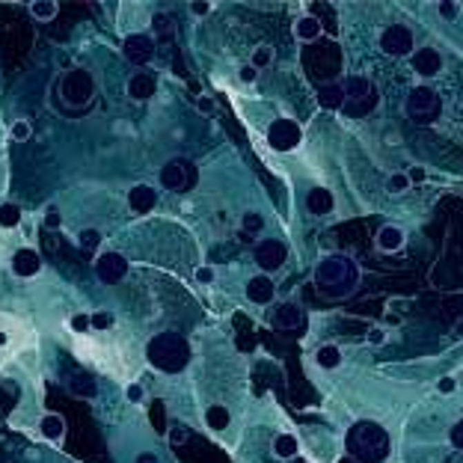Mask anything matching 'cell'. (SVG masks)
<instances>
[{"label":"cell","instance_id":"1","mask_svg":"<svg viewBox=\"0 0 463 463\" xmlns=\"http://www.w3.org/2000/svg\"><path fill=\"white\" fill-rule=\"evenodd\" d=\"M344 449L348 455L359 463H383L389 457V433L380 428L377 422H357L348 433H344Z\"/></svg>","mask_w":463,"mask_h":463},{"label":"cell","instance_id":"35","mask_svg":"<svg viewBox=\"0 0 463 463\" xmlns=\"http://www.w3.org/2000/svg\"><path fill=\"white\" fill-rule=\"evenodd\" d=\"M374 104H377V95H371V98H366V101H359V104H344L342 110L348 116H362V113H368Z\"/></svg>","mask_w":463,"mask_h":463},{"label":"cell","instance_id":"27","mask_svg":"<svg viewBox=\"0 0 463 463\" xmlns=\"http://www.w3.org/2000/svg\"><path fill=\"white\" fill-rule=\"evenodd\" d=\"M273 455L279 460H288L297 455V437H291V433H279L277 440H273Z\"/></svg>","mask_w":463,"mask_h":463},{"label":"cell","instance_id":"40","mask_svg":"<svg viewBox=\"0 0 463 463\" xmlns=\"http://www.w3.org/2000/svg\"><path fill=\"white\" fill-rule=\"evenodd\" d=\"M449 437H451V446H455V449H460V451H463V422H457V425H451V431H449Z\"/></svg>","mask_w":463,"mask_h":463},{"label":"cell","instance_id":"45","mask_svg":"<svg viewBox=\"0 0 463 463\" xmlns=\"http://www.w3.org/2000/svg\"><path fill=\"white\" fill-rule=\"evenodd\" d=\"M128 401H143V386H140V383H131V386H128Z\"/></svg>","mask_w":463,"mask_h":463},{"label":"cell","instance_id":"32","mask_svg":"<svg viewBox=\"0 0 463 463\" xmlns=\"http://www.w3.org/2000/svg\"><path fill=\"white\" fill-rule=\"evenodd\" d=\"M410 175H404V173H395V175H389V181H386V190L392 193V196H398V193H404V190H410Z\"/></svg>","mask_w":463,"mask_h":463},{"label":"cell","instance_id":"47","mask_svg":"<svg viewBox=\"0 0 463 463\" xmlns=\"http://www.w3.org/2000/svg\"><path fill=\"white\" fill-rule=\"evenodd\" d=\"M255 77H259V72H255V68H253V66H247V68H241V81H244V83H253V81H255Z\"/></svg>","mask_w":463,"mask_h":463},{"label":"cell","instance_id":"20","mask_svg":"<svg viewBox=\"0 0 463 463\" xmlns=\"http://www.w3.org/2000/svg\"><path fill=\"white\" fill-rule=\"evenodd\" d=\"M68 392H72V395H81V398H95L98 395V383H95L92 374L75 371L72 377H68Z\"/></svg>","mask_w":463,"mask_h":463},{"label":"cell","instance_id":"28","mask_svg":"<svg viewBox=\"0 0 463 463\" xmlns=\"http://www.w3.org/2000/svg\"><path fill=\"white\" fill-rule=\"evenodd\" d=\"M57 6L54 0H36V3H30V15L36 18V21H51V18H57Z\"/></svg>","mask_w":463,"mask_h":463},{"label":"cell","instance_id":"17","mask_svg":"<svg viewBox=\"0 0 463 463\" xmlns=\"http://www.w3.org/2000/svg\"><path fill=\"white\" fill-rule=\"evenodd\" d=\"M315 98H318V107H324V110H342V107L348 104L342 83H324Z\"/></svg>","mask_w":463,"mask_h":463},{"label":"cell","instance_id":"52","mask_svg":"<svg viewBox=\"0 0 463 463\" xmlns=\"http://www.w3.org/2000/svg\"><path fill=\"white\" fill-rule=\"evenodd\" d=\"M187 90H190V92H193L196 98H199V95H202V86H199V83H196V81H190V83H187Z\"/></svg>","mask_w":463,"mask_h":463},{"label":"cell","instance_id":"18","mask_svg":"<svg viewBox=\"0 0 463 463\" xmlns=\"http://www.w3.org/2000/svg\"><path fill=\"white\" fill-rule=\"evenodd\" d=\"M155 90H157V83L149 72H140L128 81V95H131L134 101H149V98L155 95Z\"/></svg>","mask_w":463,"mask_h":463},{"label":"cell","instance_id":"2","mask_svg":"<svg viewBox=\"0 0 463 463\" xmlns=\"http://www.w3.org/2000/svg\"><path fill=\"white\" fill-rule=\"evenodd\" d=\"M146 357L161 371H181L187 359H190V348H187V342L179 333H161V336H155L146 344Z\"/></svg>","mask_w":463,"mask_h":463},{"label":"cell","instance_id":"4","mask_svg":"<svg viewBox=\"0 0 463 463\" xmlns=\"http://www.w3.org/2000/svg\"><path fill=\"white\" fill-rule=\"evenodd\" d=\"M440 95L431 90V86H416V90H410L407 95V116L413 122L419 125H433L440 119Z\"/></svg>","mask_w":463,"mask_h":463},{"label":"cell","instance_id":"16","mask_svg":"<svg viewBox=\"0 0 463 463\" xmlns=\"http://www.w3.org/2000/svg\"><path fill=\"white\" fill-rule=\"evenodd\" d=\"M155 202H157V193L149 184H137V187H131V193H128V205H131V211H137V214L152 211Z\"/></svg>","mask_w":463,"mask_h":463},{"label":"cell","instance_id":"44","mask_svg":"<svg viewBox=\"0 0 463 463\" xmlns=\"http://www.w3.org/2000/svg\"><path fill=\"white\" fill-rule=\"evenodd\" d=\"M455 386H457V383H455V377H442V380L437 383V389L442 392V395H449V392H455Z\"/></svg>","mask_w":463,"mask_h":463},{"label":"cell","instance_id":"9","mask_svg":"<svg viewBox=\"0 0 463 463\" xmlns=\"http://www.w3.org/2000/svg\"><path fill=\"white\" fill-rule=\"evenodd\" d=\"M122 51H125V57H128V63L146 66V63H149L152 57H155V39L146 36V33H131V36H125Z\"/></svg>","mask_w":463,"mask_h":463},{"label":"cell","instance_id":"53","mask_svg":"<svg viewBox=\"0 0 463 463\" xmlns=\"http://www.w3.org/2000/svg\"><path fill=\"white\" fill-rule=\"evenodd\" d=\"M0 344H6V336H3V333H0Z\"/></svg>","mask_w":463,"mask_h":463},{"label":"cell","instance_id":"34","mask_svg":"<svg viewBox=\"0 0 463 463\" xmlns=\"http://www.w3.org/2000/svg\"><path fill=\"white\" fill-rule=\"evenodd\" d=\"M77 244H81L83 250H98V247H101V232H98V229H83L81 235H77Z\"/></svg>","mask_w":463,"mask_h":463},{"label":"cell","instance_id":"26","mask_svg":"<svg viewBox=\"0 0 463 463\" xmlns=\"http://www.w3.org/2000/svg\"><path fill=\"white\" fill-rule=\"evenodd\" d=\"M315 359H318L321 368H339L342 366V351L336 344H321L318 353H315Z\"/></svg>","mask_w":463,"mask_h":463},{"label":"cell","instance_id":"15","mask_svg":"<svg viewBox=\"0 0 463 463\" xmlns=\"http://www.w3.org/2000/svg\"><path fill=\"white\" fill-rule=\"evenodd\" d=\"M336 208V199H333V193L327 187H312L309 196H306V211L315 214V217H324Z\"/></svg>","mask_w":463,"mask_h":463},{"label":"cell","instance_id":"41","mask_svg":"<svg viewBox=\"0 0 463 463\" xmlns=\"http://www.w3.org/2000/svg\"><path fill=\"white\" fill-rule=\"evenodd\" d=\"M110 324H113V315H107V312L92 315V327H95V330H107Z\"/></svg>","mask_w":463,"mask_h":463},{"label":"cell","instance_id":"24","mask_svg":"<svg viewBox=\"0 0 463 463\" xmlns=\"http://www.w3.org/2000/svg\"><path fill=\"white\" fill-rule=\"evenodd\" d=\"M300 321H303V312L297 303H282L277 315H273V324H277L279 330H294V327H300Z\"/></svg>","mask_w":463,"mask_h":463},{"label":"cell","instance_id":"7","mask_svg":"<svg viewBox=\"0 0 463 463\" xmlns=\"http://www.w3.org/2000/svg\"><path fill=\"white\" fill-rule=\"evenodd\" d=\"M380 51L386 57H407L413 54V33L404 24H392L380 36Z\"/></svg>","mask_w":463,"mask_h":463},{"label":"cell","instance_id":"36","mask_svg":"<svg viewBox=\"0 0 463 463\" xmlns=\"http://www.w3.org/2000/svg\"><path fill=\"white\" fill-rule=\"evenodd\" d=\"M30 125H27L24 119H18V122H12V140H18V143H24V140H30Z\"/></svg>","mask_w":463,"mask_h":463},{"label":"cell","instance_id":"25","mask_svg":"<svg viewBox=\"0 0 463 463\" xmlns=\"http://www.w3.org/2000/svg\"><path fill=\"white\" fill-rule=\"evenodd\" d=\"M229 422H232L229 410L220 407V404H214V407L205 410V425H208L211 431H226V428H229Z\"/></svg>","mask_w":463,"mask_h":463},{"label":"cell","instance_id":"21","mask_svg":"<svg viewBox=\"0 0 463 463\" xmlns=\"http://www.w3.org/2000/svg\"><path fill=\"white\" fill-rule=\"evenodd\" d=\"M39 431H42L45 440L60 442L66 437V419L60 416V413H45L42 422H39Z\"/></svg>","mask_w":463,"mask_h":463},{"label":"cell","instance_id":"11","mask_svg":"<svg viewBox=\"0 0 463 463\" xmlns=\"http://www.w3.org/2000/svg\"><path fill=\"white\" fill-rule=\"evenodd\" d=\"M282 262H285V247L279 241H262L259 247H255V264H259L264 273L279 270Z\"/></svg>","mask_w":463,"mask_h":463},{"label":"cell","instance_id":"50","mask_svg":"<svg viewBox=\"0 0 463 463\" xmlns=\"http://www.w3.org/2000/svg\"><path fill=\"white\" fill-rule=\"evenodd\" d=\"M407 175H410V181H422V179H425V170H422V166H413Z\"/></svg>","mask_w":463,"mask_h":463},{"label":"cell","instance_id":"30","mask_svg":"<svg viewBox=\"0 0 463 463\" xmlns=\"http://www.w3.org/2000/svg\"><path fill=\"white\" fill-rule=\"evenodd\" d=\"M152 30L157 33V36H173L175 33V21H173V15H166V12H157L155 18H152Z\"/></svg>","mask_w":463,"mask_h":463},{"label":"cell","instance_id":"12","mask_svg":"<svg viewBox=\"0 0 463 463\" xmlns=\"http://www.w3.org/2000/svg\"><path fill=\"white\" fill-rule=\"evenodd\" d=\"M442 68V57L437 48H419V51H413V72L419 77H437Z\"/></svg>","mask_w":463,"mask_h":463},{"label":"cell","instance_id":"14","mask_svg":"<svg viewBox=\"0 0 463 463\" xmlns=\"http://www.w3.org/2000/svg\"><path fill=\"white\" fill-rule=\"evenodd\" d=\"M273 294H277V288H273V279L268 277V273H259V277H253V279L247 282V297H250L253 303H259V306L270 303Z\"/></svg>","mask_w":463,"mask_h":463},{"label":"cell","instance_id":"46","mask_svg":"<svg viewBox=\"0 0 463 463\" xmlns=\"http://www.w3.org/2000/svg\"><path fill=\"white\" fill-rule=\"evenodd\" d=\"M196 282H214V270L211 268H199V270H196Z\"/></svg>","mask_w":463,"mask_h":463},{"label":"cell","instance_id":"10","mask_svg":"<svg viewBox=\"0 0 463 463\" xmlns=\"http://www.w3.org/2000/svg\"><path fill=\"white\" fill-rule=\"evenodd\" d=\"M95 273H98V279H101L104 285L122 282V277L128 273V259L119 255V253H104L101 259L95 262Z\"/></svg>","mask_w":463,"mask_h":463},{"label":"cell","instance_id":"38","mask_svg":"<svg viewBox=\"0 0 463 463\" xmlns=\"http://www.w3.org/2000/svg\"><path fill=\"white\" fill-rule=\"evenodd\" d=\"M166 440H170V446H181V442H187V431L181 425H173L166 431Z\"/></svg>","mask_w":463,"mask_h":463},{"label":"cell","instance_id":"29","mask_svg":"<svg viewBox=\"0 0 463 463\" xmlns=\"http://www.w3.org/2000/svg\"><path fill=\"white\" fill-rule=\"evenodd\" d=\"M18 223H21V208H18L15 202L0 205V226H3V229H15Z\"/></svg>","mask_w":463,"mask_h":463},{"label":"cell","instance_id":"42","mask_svg":"<svg viewBox=\"0 0 463 463\" xmlns=\"http://www.w3.org/2000/svg\"><path fill=\"white\" fill-rule=\"evenodd\" d=\"M196 107H199V113H205V116H211L214 113V98H208V95H199L196 98Z\"/></svg>","mask_w":463,"mask_h":463},{"label":"cell","instance_id":"8","mask_svg":"<svg viewBox=\"0 0 463 463\" xmlns=\"http://www.w3.org/2000/svg\"><path fill=\"white\" fill-rule=\"evenodd\" d=\"M193 179H196V173H193V166L187 161H170V164L161 166V184L166 187V190H173V193L187 190V187L193 184Z\"/></svg>","mask_w":463,"mask_h":463},{"label":"cell","instance_id":"22","mask_svg":"<svg viewBox=\"0 0 463 463\" xmlns=\"http://www.w3.org/2000/svg\"><path fill=\"white\" fill-rule=\"evenodd\" d=\"M324 33V24H321V18H315V15H303L294 21V36L300 39V42H315Z\"/></svg>","mask_w":463,"mask_h":463},{"label":"cell","instance_id":"48","mask_svg":"<svg viewBox=\"0 0 463 463\" xmlns=\"http://www.w3.org/2000/svg\"><path fill=\"white\" fill-rule=\"evenodd\" d=\"M190 12L193 15H208L211 12V3H190Z\"/></svg>","mask_w":463,"mask_h":463},{"label":"cell","instance_id":"43","mask_svg":"<svg viewBox=\"0 0 463 463\" xmlns=\"http://www.w3.org/2000/svg\"><path fill=\"white\" fill-rule=\"evenodd\" d=\"M90 327H92V318H86V315H75V318H72V330L86 333Z\"/></svg>","mask_w":463,"mask_h":463},{"label":"cell","instance_id":"37","mask_svg":"<svg viewBox=\"0 0 463 463\" xmlns=\"http://www.w3.org/2000/svg\"><path fill=\"white\" fill-rule=\"evenodd\" d=\"M437 9H440V15L446 18V21H455L457 12H460V6H457V3H451V0H442V3H440Z\"/></svg>","mask_w":463,"mask_h":463},{"label":"cell","instance_id":"3","mask_svg":"<svg viewBox=\"0 0 463 463\" xmlns=\"http://www.w3.org/2000/svg\"><path fill=\"white\" fill-rule=\"evenodd\" d=\"M315 282H318V288L324 294H342L339 282H344V288L351 291V282H353V268L351 262L344 259V255H330V259H324L318 264V270H315Z\"/></svg>","mask_w":463,"mask_h":463},{"label":"cell","instance_id":"5","mask_svg":"<svg viewBox=\"0 0 463 463\" xmlns=\"http://www.w3.org/2000/svg\"><path fill=\"white\" fill-rule=\"evenodd\" d=\"M60 92H63V101L68 107H86L92 101V92H95L92 75L83 72V68H72V72H66V77H63Z\"/></svg>","mask_w":463,"mask_h":463},{"label":"cell","instance_id":"39","mask_svg":"<svg viewBox=\"0 0 463 463\" xmlns=\"http://www.w3.org/2000/svg\"><path fill=\"white\" fill-rule=\"evenodd\" d=\"M45 226H48V229H60V226H63V214L57 211L54 205L45 211Z\"/></svg>","mask_w":463,"mask_h":463},{"label":"cell","instance_id":"31","mask_svg":"<svg viewBox=\"0 0 463 463\" xmlns=\"http://www.w3.org/2000/svg\"><path fill=\"white\" fill-rule=\"evenodd\" d=\"M273 63V48L270 45H259L253 51V60H250V66L255 68V72H259V68H268Z\"/></svg>","mask_w":463,"mask_h":463},{"label":"cell","instance_id":"13","mask_svg":"<svg viewBox=\"0 0 463 463\" xmlns=\"http://www.w3.org/2000/svg\"><path fill=\"white\" fill-rule=\"evenodd\" d=\"M12 270H15V277H36V273L42 270V255L30 247L18 250L12 255Z\"/></svg>","mask_w":463,"mask_h":463},{"label":"cell","instance_id":"51","mask_svg":"<svg viewBox=\"0 0 463 463\" xmlns=\"http://www.w3.org/2000/svg\"><path fill=\"white\" fill-rule=\"evenodd\" d=\"M137 463H161V460H157V457L152 455V451H143V455L137 457Z\"/></svg>","mask_w":463,"mask_h":463},{"label":"cell","instance_id":"19","mask_svg":"<svg viewBox=\"0 0 463 463\" xmlns=\"http://www.w3.org/2000/svg\"><path fill=\"white\" fill-rule=\"evenodd\" d=\"M342 86H344V98H348V104H359V101H366V98L374 95L368 77H362V75L348 77V81H344Z\"/></svg>","mask_w":463,"mask_h":463},{"label":"cell","instance_id":"6","mask_svg":"<svg viewBox=\"0 0 463 463\" xmlns=\"http://www.w3.org/2000/svg\"><path fill=\"white\" fill-rule=\"evenodd\" d=\"M300 125L294 122V119H273L270 128H268V143L273 146L277 152H291V149H297V143H300Z\"/></svg>","mask_w":463,"mask_h":463},{"label":"cell","instance_id":"49","mask_svg":"<svg viewBox=\"0 0 463 463\" xmlns=\"http://www.w3.org/2000/svg\"><path fill=\"white\" fill-rule=\"evenodd\" d=\"M383 339H386V333H383V330H371L368 333V342L371 344H383Z\"/></svg>","mask_w":463,"mask_h":463},{"label":"cell","instance_id":"23","mask_svg":"<svg viewBox=\"0 0 463 463\" xmlns=\"http://www.w3.org/2000/svg\"><path fill=\"white\" fill-rule=\"evenodd\" d=\"M374 244H377V250H383V253H398L404 247V232L398 226H383L377 232V238H374Z\"/></svg>","mask_w":463,"mask_h":463},{"label":"cell","instance_id":"33","mask_svg":"<svg viewBox=\"0 0 463 463\" xmlns=\"http://www.w3.org/2000/svg\"><path fill=\"white\" fill-rule=\"evenodd\" d=\"M241 226H244V232H247V235H259L264 229V220H262L259 211H247V214H244V220H241Z\"/></svg>","mask_w":463,"mask_h":463}]
</instances>
